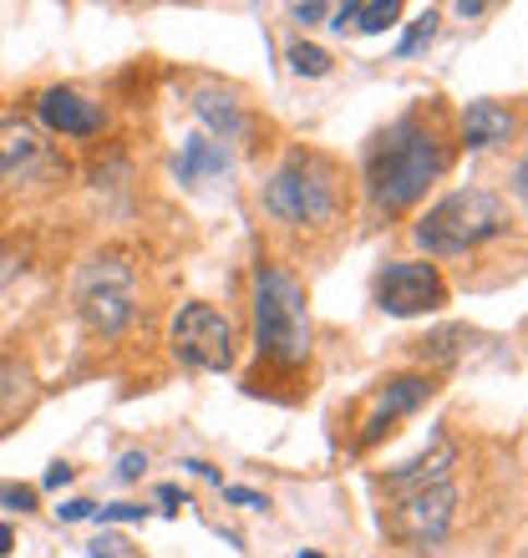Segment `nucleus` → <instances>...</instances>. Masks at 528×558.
Segmentation results:
<instances>
[{
    "instance_id": "f257e3e1",
    "label": "nucleus",
    "mask_w": 528,
    "mask_h": 558,
    "mask_svg": "<svg viewBox=\"0 0 528 558\" xmlns=\"http://www.w3.org/2000/svg\"><path fill=\"white\" fill-rule=\"evenodd\" d=\"M453 147L442 143L437 122H427L422 112L396 118L367 153V198L376 214H407L411 204H422L427 189L447 173Z\"/></svg>"
},
{
    "instance_id": "f03ea898",
    "label": "nucleus",
    "mask_w": 528,
    "mask_h": 558,
    "mask_svg": "<svg viewBox=\"0 0 528 558\" xmlns=\"http://www.w3.org/2000/svg\"><path fill=\"white\" fill-rule=\"evenodd\" d=\"M254 345L275 366H305L310 361V305L305 284L279 265L254 269Z\"/></svg>"
},
{
    "instance_id": "7ed1b4c3",
    "label": "nucleus",
    "mask_w": 528,
    "mask_h": 558,
    "mask_svg": "<svg viewBox=\"0 0 528 558\" xmlns=\"http://www.w3.org/2000/svg\"><path fill=\"white\" fill-rule=\"evenodd\" d=\"M264 214L290 229H321L340 214V168L321 153H290L264 183Z\"/></svg>"
},
{
    "instance_id": "20e7f679",
    "label": "nucleus",
    "mask_w": 528,
    "mask_h": 558,
    "mask_svg": "<svg viewBox=\"0 0 528 558\" xmlns=\"http://www.w3.org/2000/svg\"><path fill=\"white\" fill-rule=\"evenodd\" d=\"M508 223H514V214H508V204H503L499 193L457 189L442 204L427 208L422 219H417V229H411V239L427 254H468V250H483V244L503 239Z\"/></svg>"
},
{
    "instance_id": "39448f33",
    "label": "nucleus",
    "mask_w": 528,
    "mask_h": 558,
    "mask_svg": "<svg viewBox=\"0 0 528 558\" xmlns=\"http://www.w3.org/2000/svg\"><path fill=\"white\" fill-rule=\"evenodd\" d=\"M76 320L92 336H122L137 315V269L128 254H97L76 275Z\"/></svg>"
},
{
    "instance_id": "423d86ee",
    "label": "nucleus",
    "mask_w": 528,
    "mask_h": 558,
    "mask_svg": "<svg viewBox=\"0 0 528 558\" xmlns=\"http://www.w3.org/2000/svg\"><path fill=\"white\" fill-rule=\"evenodd\" d=\"M168 345H173V361L183 371L219 376V371L235 366V325H229V315H219L214 305H199V300L173 315Z\"/></svg>"
},
{
    "instance_id": "0eeeda50",
    "label": "nucleus",
    "mask_w": 528,
    "mask_h": 558,
    "mask_svg": "<svg viewBox=\"0 0 528 558\" xmlns=\"http://www.w3.org/2000/svg\"><path fill=\"white\" fill-rule=\"evenodd\" d=\"M457 487L453 483H437V487H422V493H407V498L392 508L386 518V533L396 544H411V548H437L457 523Z\"/></svg>"
},
{
    "instance_id": "6e6552de",
    "label": "nucleus",
    "mask_w": 528,
    "mask_h": 558,
    "mask_svg": "<svg viewBox=\"0 0 528 558\" xmlns=\"http://www.w3.org/2000/svg\"><path fill=\"white\" fill-rule=\"evenodd\" d=\"M376 305L386 315H396V320L432 315V310L447 305V284H442L437 265H427V259H392L376 275Z\"/></svg>"
},
{
    "instance_id": "1a4fd4ad",
    "label": "nucleus",
    "mask_w": 528,
    "mask_h": 558,
    "mask_svg": "<svg viewBox=\"0 0 528 558\" xmlns=\"http://www.w3.org/2000/svg\"><path fill=\"white\" fill-rule=\"evenodd\" d=\"M36 118L61 137H97L107 128L103 102H92V97H82V92H72V87H46L41 97H36Z\"/></svg>"
},
{
    "instance_id": "9d476101",
    "label": "nucleus",
    "mask_w": 528,
    "mask_h": 558,
    "mask_svg": "<svg viewBox=\"0 0 528 558\" xmlns=\"http://www.w3.org/2000/svg\"><path fill=\"white\" fill-rule=\"evenodd\" d=\"M432 391H437V386H432V376H417V371L382 381L376 407H371V416H367V432H361V447H371V441L382 437L392 422H401V416H411L417 407H427V401H432Z\"/></svg>"
},
{
    "instance_id": "9b49d317",
    "label": "nucleus",
    "mask_w": 528,
    "mask_h": 558,
    "mask_svg": "<svg viewBox=\"0 0 528 558\" xmlns=\"http://www.w3.org/2000/svg\"><path fill=\"white\" fill-rule=\"evenodd\" d=\"M36 168H46V143L26 118L0 122V189H11L21 178H31Z\"/></svg>"
},
{
    "instance_id": "f8f14e48",
    "label": "nucleus",
    "mask_w": 528,
    "mask_h": 558,
    "mask_svg": "<svg viewBox=\"0 0 528 558\" xmlns=\"http://www.w3.org/2000/svg\"><path fill=\"white\" fill-rule=\"evenodd\" d=\"M453 468H457V447L453 441H437L432 452H422L417 462H401L382 477L386 493L407 498V493H422V487H437V483H453Z\"/></svg>"
},
{
    "instance_id": "ddd939ff",
    "label": "nucleus",
    "mask_w": 528,
    "mask_h": 558,
    "mask_svg": "<svg viewBox=\"0 0 528 558\" xmlns=\"http://www.w3.org/2000/svg\"><path fill=\"white\" fill-rule=\"evenodd\" d=\"M193 112H199V122H204L208 137H214L219 147L244 143V137H250V118H244V107H239L235 92L199 87V92H193Z\"/></svg>"
},
{
    "instance_id": "4468645a",
    "label": "nucleus",
    "mask_w": 528,
    "mask_h": 558,
    "mask_svg": "<svg viewBox=\"0 0 528 558\" xmlns=\"http://www.w3.org/2000/svg\"><path fill=\"white\" fill-rule=\"evenodd\" d=\"M518 128L514 107L503 102H468V112H463V147L468 153H483V147H499L508 143Z\"/></svg>"
},
{
    "instance_id": "2eb2a0df",
    "label": "nucleus",
    "mask_w": 528,
    "mask_h": 558,
    "mask_svg": "<svg viewBox=\"0 0 528 558\" xmlns=\"http://www.w3.org/2000/svg\"><path fill=\"white\" fill-rule=\"evenodd\" d=\"M229 147H219L214 137H204V133H193V137H183V158H178V178L183 183H199V178H219V173H229Z\"/></svg>"
},
{
    "instance_id": "dca6fc26",
    "label": "nucleus",
    "mask_w": 528,
    "mask_h": 558,
    "mask_svg": "<svg viewBox=\"0 0 528 558\" xmlns=\"http://www.w3.org/2000/svg\"><path fill=\"white\" fill-rule=\"evenodd\" d=\"M31 397H36V376H31V366L26 361H15V355H0V422H11Z\"/></svg>"
},
{
    "instance_id": "f3484780",
    "label": "nucleus",
    "mask_w": 528,
    "mask_h": 558,
    "mask_svg": "<svg viewBox=\"0 0 528 558\" xmlns=\"http://www.w3.org/2000/svg\"><path fill=\"white\" fill-rule=\"evenodd\" d=\"M457 340H468V330H463V325H447V330H432L427 340H417V351H422V361H432V366H447V361L463 355Z\"/></svg>"
},
{
    "instance_id": "a211bd4d",
    "label": "nucleus",
    "mask_w": 528,
    "mask_h": 558,
    "mask_svg": "<svg viewBox=\"0 0 528 558\" xmlns=\"http://www.w3.org/2000/svg\"><path fill=\"white\" fill-rule=\"evenodd\" d=\"M285 61H290V72H295V76H325L331 66H336V57H331L325 46H310V41H290Z\"/></svg>"
},
{
    "instance_id": "6ab92c4d",
    "label": "nucleus",
    "mask_w": 528,
    "mask_h": 558,
    "mask_svg": "<svg viewBox=\"0 0 528 558\" xmlns=\"http://www.w3.org/2000/svg\"><path fill=\"white\" fill-rule=\"evenodd\" d=\"M396 15H401V5H396V0H376V5H356L351 26H356V31H367V36H376V31L396 26Z\"/></svg>"
},
{
    "instance_id": "aec40b11",
    "label": "nucleus",
    "mask_w": 528,
    "mask_h": 558,
    "mask_svg": "<svg viewBox=\"0 0 528 558\" xmlns=\"http://www.w3.org/2000/svg\"><path fill=\"white\" fill-rule=\"evenodd\" d=\"M437 21H442L437 11H422V15H417V21L407 26V36H401V46H396V57H417V51H422V46L437 36Z\"/></svg>"
},
{
    "instance_id": "412c9836",
    "label": "nucleus",
    "mask_w": 528,
    "mask_h": 558,
    "mask_svg": "<svg viewBox=\"0 0 528 558\" xmlns=\"http://www.w3.org/2000/svg\"><path fill=\"white\" fill-rule=\"evenodd\" d=\"M97 523H147V508L143 502H112V508H92Z\"/></svg>"
},
{
    "instance_id": "4be33fe9",
    "label": "nucleus",
    "mask_w": 528,
    "mask_h": 558,
    "mask_svg": "<svg viewBox=\"0 0 528 558\" xmlns=\"http://www.w3.org/2000/svg\"><path fill=\"white\" fill-rule=\"evenodd\" d=\"M0 508H11V513H31V508H36V487L0 483Z\"/></svg>"
},
{
    "instance_id": "5701e85b",
    "label": "nucleus",
    "mask_w": 528,
    "mask_h": 558,
    "mask_svg": "<svg viewBox=\"0 0 528 558\" xmlns=\"http://www.w3.org/2000/svg\"><path fill=\"white\" fill-rule=\"evenodd\" d=\"M224 502H239V508H254V513H264L269 508V498L264 493H254V487H219Z\"/></svg>"
},
{
    "instance_id": "b1692460",
    "label": "nucleus",
    "mask_w": 528,
    "mask_h": 558,
    "mask_svg": "<svg viewBox=\"0 0 528 558\" xmlns=\"http://www.w3.org/2000/svg\"><path fill=\"white\" fill-rule=\"evenodd\" d=\"M143 468H147L143 452H122L118 457V477H122V483H137V477H143Z\"/></svg>"
},
{
    "instance_id": "393cba45",
    "label": "nucleus",
    "mask_w": 528,
    "mask_h": 558,
    "mask_svg": "<svg viewBox=\"0 0 528 558\" xmlns=\"http://www.w3.org/2000/svg\"><path fill=\"white\" fill-rule=\"evenodd\" d=\"M92 508H97V502L72 498V502H61V508H57V518H61V523H82V518H92Z\"/></svg>"
},
{
    "instance_id": "a878e982",
    "label": "nucleus",
    "mask_w": 528,
    "mask_h": 558,
    "mask_svg": "<svg viewBox=\"0 0 528 558\" xmlns=\"http://www.w3.org/2000/svg\"><path fill=\"white\" fill-rule=\"evenodd\" d=\"M72 477H76V472H72V468H67V462H57V468L46 472V487H51V493H61V487L72 483Z\"/></svg>"
},
{
    "instance_id": "bb28decb",
    "label": "nucleus",
    "mask_w": 528,
    "mask_h": 558,
    "mask_svg": "<svg viewBox=\"0 0 528 558\" xmlns=\"http://www.w3.org/2000/svg\"><path fill=\"white\" fill-rule=\"evenodd\" d=\"M158 502H163V508H168V513H178V502L189 508V498H183V493H178L173 483H163V487H158Z\"/></svg>"
},
{
    "instance_id": "cd10ccee",
    "label": "nucleus",
    "mask_w": 528,
    "mask_h": 558,
    "mask_svg": "<svg viewBox=\"0 0 528 558\" xmlns=\"http://www.w3.org/2000/svg\"><path fill=\"white\" fill-rule=\"evenodd\" d=\"M321 15H325V5H321V0H310V5H295V21H300V26H315Z\"/></svg>"
},
{
    "instance_id": "c85d7f7f",
    "label": "nucleus",
    "mask_w": 528,
    "mask_h": 558,
    "mask_svg": "<svg viewBox=\"0 0 528 558\" xmlns=\"http://www.w3.org/2000/svg\"><path fill=\"white\" fill-rule=\"evenodd\" d=\"M122 548H128L122 538H97V544H92V558H118Z\"/></svg>"
},
{
    "instance_id": "c756f323",
    "label": "nucleus",
    "mask_w": 528,
    "mask_h": 558,
    "mask_svg": "<svg viewBox=\"0 0 528 558\" xmlns=\"http://www.w3.org/2000/svg\"><path fill=\"white\" fill-rule=\"evenodd\" d=\"M183 468H189L193 477H204V483H219V487H224V477H219V472L208 468V462H199V457H189V462H183Z\"/></svg>"
},
{
    "instance_id": "7c9ffc66",
    "label": "nucleus",
    "mask_w": 528,
    "mask_h": 558,
    "mask_svg": "<svg viewBox=\"0 0 528 558\" xmlns=\"http://www.w3.org/2000/svg\"><path fill=\"white\" fill-rule=\"evenodd\" d=\"M483 11H488L483 0H463V5H457V15H483Z\"/></svg>"
},
{
    "instance_id": "2f4dec72",
    "label": "nucleus",
    "mask_w": 528,
    "mask_h": 558,
    "mask_svg": "<svg viewBox=\"0 0 528 558\" xmlns=\"http://www.w3.org/2000/svg\"><path fill=\"white\" fill-rule=\"evenodd\" d=\"M11 544H15V538H11V529H5V523H0V558L11 554Z\"/></svg>"
},
{
    "instance_id": "473e14b6",
    "label": "nucleus",
    "mask_w": 528,
    "mask_h": 558,
    "mask_svg": "<svg viewBox=\"0 0 528 558\" xmlns=\"http://www.w3.org/2000/svg\"><path fill=\"white\" fill-rule=\"evenodd\" d=\"M300 558H321V554H300Z\"/></svg>"
}]
</instances>
